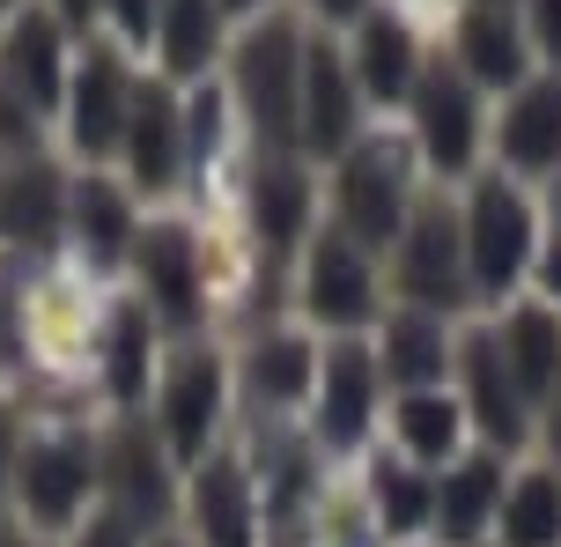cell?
<instances>
[{
    "label": "cell",
    "mask_w": 561,
    "mask_h": 547,
    "mask_svg": "<svg viewBox=\"0 0 561 547\" xmlns=\"http://www.w3.org/2000/svg\"><path fill=\"white\" fill-rule=\"evenodd\" d=\"M96 495H104V436L75 430V422L23 430L15 489H8V525H23L37 540H67L89 518Z\"/></svg>",
    "instance_id": "1"
},
{
    "label": "cell",
    "mask_w": 561,
    "mask_h": 547,
    "mask_svg": "<svg viewBox=\"0 0 561 547\" xmlns=\"http://www.w3.org/2000/svg\"><path fill=\"white\" fill-rule=\"evenodd\" d=\"M458 223H466V274H473V304L503 311L525 296V274L539 260V207L533 193L510 171H473L466 178V201H458Z\"/></svg>",
    "instance_id": "2"
},
{
    "label": "cell",
    "mask_w": 561,
    "mask_h": 547,
    "mask_svg": "<svg viewBox=\"0 0 561 547\" xmlns=\"http://www.w3.org/2000/svg\"><path fill=\"white\" fill-rule=\"evenodd\" d=\"M414 141H399V134H377L369 126L363 141L347 148L333 163V230H347L355 244H369L377 260L399 244V230H407V215H414V201H421V185H414Z\"/></svg>",
    "instance_id": "3"
},
{
    "label": "cell",
    "mask_w": 561,
    "mask_h": 547,
    "mask_svg": "<svg viewBox=\"0 0 561 547\" xmlns=\"http://www.w3.org/2000/svg\"><path fill=\"white\" fill-rule=\"evenodd\" d=\"M304 37L288 8H266L229 37V104L252 118L266 148H296V89H304Z\"/></svg>",
    "instance_id": "4"
},
{
    "label": "cell",
    "mask_w": 561,
    "mask_h": 547,
    "mask_svg": "<svg viewBox=\"0 0 561 547\" xmlns=\"http://www.w3.org/2000/svg\"><path fill=\"white\" fill-rule=\"evenodd\" d=\"M385 266L369 244H355L347 230L333 223H318V237L304 244V260H296V311L318 326V333H333V341H355V333H377V318H385Z\"/></svg>",
    "instance_id": "5"
},
{
    "label": "cell",
    "mask_w": 561,
    "mask_h": 547,
    "mask_svg": "<svg viewBox=\"0 0 561 547\" xmlns=\"http://www.w3.org/2000/svg\"><path fill=\"white\" fill-rule=\"evenodd\" d=\"M140 96V67L118 37H89L75 53V75H67V104H59V141L82 171H112L118 141H126V118H134Z\"/></svg>",
    "instance_id": "6"
},
{
    "label": "cell",
    "mask_w": 561,
    "mask_h": 547,
    "mask_svg": "<svg viewBox=\"0 0 561 547\" xmlns=\"http://www.w3.org/2000/svg\"><path fill=\"white\" fill-rule=\"evenodd\" d=\"M229 385H237V371L222 363L215 341H178V355L156 371L148 422L163 436V452L178 459V474H193V466L215 452V436H222V422H229Z\"/></svg>",
    "instance_id": "7"
},
{
    "label": "cell",
    "mask_w": 561,
    "mask_h": 547,
    "mask_svg": "<svg viewBox=\"0 0 561 547\" xmlns=\"http://www.w3.org/2000/svg\"><path fill=\"white\" fill-rule=\"evenodd\" d=\"M392 304H414V311H466L473 304V274H466V223H458V201L450 193H421L407 230L392 244Z\"/></svg>",
    "instance_id": "8"
},
{
    "label": "cell",
    "mask_w": 561,
    "mask_h": 547,
    "mask_svg": "<svg viewBox=\"0 0 561 547\" xmlns=\"http://www.w3.org/2000/svg\"><path fill=\"white\" fill-rule=\"evenodd\" d=\"M134 282H140V304L156 326L170 333H193L199 318H207V296H215V260H207V237L193 223H178V215H156V223H140L134 237Z\"/></svg>",
    "instance_id": "9"
},
{
    "label": "cell",
    "mask_w": 561,
    "mask_h": 547,
    "mask_svg": "<svg viewBox=\"0 0 561 547\" xmlns=\"http://www.w3.org/2000/svg\"><path fill=\"white\" fill-rule=\"evenodd\" d=\"M385 422V363L377 347L355 341H325L318 355V392H310V444L325 459H355Z\"/></svg>",
    "instance_id": "10"
},
{
    "label": "cell",
    "mask_w": 561,
    "mask_h": 547,
    "mask_svg": "<svg viewBox=\"0 0 561 547\" xmlns=\"http://www.w3.org/2000/svg\"><path fill=\"white\" fill-rule=\"evenodd\" d=\"M450 392L466 400L473 444L503 452V459H517V452L533 444L539 414H533V400L517 392V377H510V363H503V341H495V326H488V318H480V326H458V363H450Z\"/></svg>",
    "instance_id": "11"
},
{
    "label": "cell",
    "mask_w": 561,
    "mask_h": 547,
    "mask_svg": "<svg viewBox=\"0 0 561 547\" xmlns=\"http://www.w3.org/2000/svg\"><path fill=\"white\" fill-rule=\"evenodd\" d=\"M369 104L355 89V67H347V45L310 30L304 37V89H296V156L304 163H340L347 148L369 134Z\"/></svg>",
    "instance_id": "12"
},
{
    "label": "cell",
    "mask_w": 561,
    "mask_h": 547,
    "mask_svg": "<svg viewBox=\"0 0 561 547\" xmlns=\"http://www.w3.org/2000/svg\"><path fill=\"white\" fill-rule=\"evenodd\" d=\"M407 141L436 178H473L480 148H488V112H480V89L450 59H428L414 104H407Z\"/></svg>",
    "instance_id": "13"
},
{
    "label": "cell",
    "mask_w": 561,
    "mask_h": 547,
    "mask_svg": "<svg viewBox=\"0 0 561 547\" xmlns=\"http://www.w3.org/2000/svg\"><path fill=\"white\" fill-rule=\"evenodd\" d=\"M178 495H185V474L163 452V436L148 430L140 414H126L112 436H104V503L118 518H134L140 533H170L178 518Z\"/></svg>",
    "instance_id": "14"
},
{
    "label": "cell",
    "mask_w": 561,
    "mask_h": 547,
    "mask_svg": "<svg viewBox=\"0 0 561 547\" xmlns=\"http://www.w3.org/2000/svg\"><path fill=\"white\" fill-rule=\"evenodd\" d=\"M75 30L59 23L45 0H30L15 23L0 30V96L8 104H23L37 126L45 118H59V104H67V75H75Z\"/></svg>",
    "instance_id": "15"
},
{
    "label": "cell",
    "mask_w": 561,
    "mask_h": 547,
    "mask_svg": "<svg viewBox=\"0 0 561 547\" xmlns=\"http://www.w3.org/2000/svg\"><path fill=\"white\" fill-rule=\"evenodd\" d=\"M178 518H185V540L193 547H259L266 540V503H259L252 459L207 452V459L185 474Z\"/></svg>",
    "instance_id": "16"
},
{
    "label": "cell",
    "mask_w": 561,
    "mask_h": 547,
    "mask_svg": "<svg viewBox=\"0 0 561 547\" xmlns=\"http://www.w3.org/2000/svg\"><path fill=\"white\" fill-rule=\"evenodd\" d=\"M244 207H252V237L266 260H304V244L318 237V171L296 148H266Z\"/></svg>",
    "instance_id": "17"
},
{
    "label": "cell",
    "mask_w": 561,
    "mask_h": 547,
    "mask_svg": "<svg viewBox=\"0 0 561 547\" xmlns=\"http://www.w3.org/2000/svg\"><path fill=\"white\" fill-rule=\"evenodd\" d=\"M488 148H495V171H510L517 185L561 171V75H533L525 89H510L503 112L488 118Z\"/></svg>",
    "instance_id": "18"
},
{
    "label": "cell",
    "mask_w": 561,
    "mask_h": 547,
    "mask_svg": "<svg viewBox=\"0 0 561 547\" xmlns=\"http://www.w3.org/2000/svg\"><path fill=\"white\" fill-rule=\"evenodd\" d=\"M118 171L148 201H163L185 178V89H170L163 75H140L134 118H126V141H118Z\"/></svg>",
    "instance_id": "19"
},
{
    "label": "cell",
    "mask_w": 561,
    "mask_h": 547,
    "mask_svg": "<svg viewBox=\"0 0 561 547\" xmlns=\"http://www.w3.org/2000/svg\"><path fill=\"white\" fill-rule=\"evenodd\" d=\"M347 67H355V89H363L369 112H399V104H414L428 53H421L414 23L399 8H369L363 23L347 30Z\"/></svg>",
    "instance_id": "20"
},
{
    "label": "cell",
    "mask_w": 561,
    "mask_h": 547,
    "mask_svg": "<svg viewBox=\"0 0 561 547\" xmlns=\"http://www.w3.org/2000/svg\"><path fill=\"white\" fill-rule=\"evenodd\" d=\"M444 59L480 96H510V89H525L539 75V53L525 37V23H517V8H458Z\"/></svg>",
    "instance_id": "21"
},
{
    "label": "cell",
    "mask_w": 561,
    "mask_h": 547,
    "mask_svg": "<svg viewBox=\"0 0 561 547\" xmlns=\"http://www.w3.org/2000/svg\"><path fill=\"white\" fill-rule=\"evenodd\" d=\"M67 193L75 178L59 171L45 148L30 156H0V244L8 252H45L67 237Z\"/></svg>",
    "instance_id": "22"
},
{
    "label": "cell",
    "mask_w": 561,
    "mask_h": 547,
    "mask_svg": "<svg viewBox=\"0 0 561 547\" xmlns=\"http://www.w3.org/2000/svg\"><path fill=\"white\" fill-rule=\"evenodd\" d=\"M503 481L510 466L503 452L473 444L466 459H450L436 474V518H428V540L436 547H488L495 540V511H503Z\"/></svg>",
    "instance_id": "23"
},
{
    "label": "cell",
    "mask_w": 561,
    "mask_h": 547,
    "mask_svg": "<svg viewBox=\"0 0 561 547\" xmlns=\"http://www.w3.org/2000/svg\"><path fill=\"white\" fill-rule=\"evenodd\" d=\"M385 430H392V452L421 474H444L450 459L473 452V422H466V400L450 385H421V392H392L385 400Z\"/></svg>",
    "instance_id": "24"
},
{
    "label": "cell",
    "mask_w": 561,
    "mask_h": 547,
    "mask_svg": "<svg viewBox=\"0 0 561 547\" xmlns=\"http://www.w3.org/2000/svg\"><path fill=\"white\" fill-rule=\"evenodd\" d=\"M318 333H304V326H274V333H259L252 347H244V363H237V385H244V400L259 407V414H296V407H310V392H318Z\"/></svg>",
    "instance_id": "25"
},
{
    "label": "cell",
    "mask_w": 561,
    "mask_h": 547,
    "mask_svg": "<svg viewBox=\"0 0 561 547\" xmlns=\"http://www.w3.org/2000/svg\"><path fill=\"white\" fill-rule=\"evenodd\" d=\"M67 237L82 244L89 266H126L140 237V193L112 171H75L67 193Z\"/></svg>",
    "instance_id": "26"
},
{
    "label": "cell",
    "mask_w": 561,
    "mask_h": 547,
    "mask_svg": "<svg viewBox=\"0 0 561 547\" xmlns=\"http://www.w3.org/2000/svg\"><path fill=\"white\" fill-rule=\"evenodd\" d=\"M377 363H385V385L392 392H421V385H450V363H458V326L436 311H414V304H392L377 318Z\"/></svg>",
    "instance_id": "27"
},
{
    "label": "cell",
    "mask_w": 561,
    "mask_h": 547,
    "mask_svg": "<svg viewBox=\"0 0 561 547\" xmlns=\"http://www.w3.org/2000/svg\"><path fill=\"white\" fill-rule=\"evenodd\" d=\"M229 59V8L222 0H163L156 23V75L170 89L215 82V67Z\"/></svg>",
    "instance_id": "28"
},
{
    "label": "cell",
    "mask_w": 561,
    "mask_h": 547,
    "mask_svg": "<svg viewBox=\"0 0 561 547\" xmlns=\"http://www.w3.org/2000/svg\"><path fill=\"white\" fill-rule=\"evenodd\" d=\"M488 326H495V341H503V363H510V377H517V392H525L533 414H539L561 385V311L539 304V296H517V304H503Z\"/></svg>",
    "instance_id": "29"
},
{
    "label": "cell",
    "mask_w": 561,
    "mask_h": 547,
    "mask_svg": "<svg viewBox=\"0 0 561 547\" xmlns=\"http://www.w3.org/2000/svg\"><path fill=\"white\" fill-rule=\"evenodd\" d=\"M96 377H104V392H112L126 414L148 400V385H156V318L140 296H118L112 311L96 318Z\"/></svg>",
    "instance_id": "30"
},
{
    "label": "cell",
    "mask_w": 561,
    "mask_h": 547,
    "mask_svg": "<svg viewBox=\"0 0 561 547\" xmlns=\"http://www.w3.org/2000/svg\"><path fill=\"white\" fill-rule=\"evenodd\" d=\"M363 495H369L377 533H385V540H399V547H414L421 533H428V518H436V474L407 466L399 452H377V459H369Z\"/></svg>",
    "instance_id": "31"
},
{
    "label": "cell",
    "mask_w": 561,
    "mask_h": 547,
    "mask_svg": "<svg viewBox=\"0 0 561 547\" xmlns=\"http://www.w3.org/2000/svg\"><path fill=\"white\" fill-rule=\"evenodd\" d=\"M495 547H561V466L525 459V466L503 481Z\"/></svg>",
    "instance_id": "32"
},
{
    "label": "cell",
    "mask_w": 561,
    "mask_h": 547,
    "mask_svg": "<svg viewBox=\"0 0 561 547\" xmlns=\"http://www.w3.org/2000/svg\"><path fill=\"white\" fill-rule=\"evenodd\" d=\"M104 23L126 53H148L156 45V23H163V0H104Z\"/></svg>",
    "instance_id": "33"
},
{
    "label": "cell",
    "mask_w": 561,
    "mask_h": 547,
    "mask_svg": "<svg viewBox=\"0 0 561 547\" xmlns=\"http://www.w3.org/2000/svg\"><path fill=\"white\" fill-rule=\"evenodd\" d=\"M148 540H156V533H140L134 518H118L112 503H104V511H89V518L75 525L59 547H148Z\"/></svg>",
    "instance_id": "34"
},
{
    "label": "cell",
    "mask_w": 561,
    "mask_h": 547,
    "mask_svg": "<svg viewBox=\"0 0 561 547\" xmlns=\"http://www.w3.org/2000/svg\"><path fill=\"white\" fill-rule=\"evenodd\" d=\"M525 15V37H533V53H539V67H554L561 75V0H517Z\"/></svg>",
    "instance_id": "35"
},
{
    "label": "cell",
    "mask_w": 561,
    "mask_h": 547,
    "mask_svg": "<svg viewBox=\"0 0 561 547\" xmlns=\"http://www.w3.org/2000/svg\"><path fill=\"white\" fill-rule=\"evenodd\" d=\"M23 414L0 400V525H8V489H15V452H23Z\"/></svg>",
    "instance_id": "36"
},
{
    "label": "cell",
    "mask_w": 561,
    "mask_h": 547,
    "mask_svg": "<svg viewBox=\"0 0 561 547\" xmlns=\"http://www.w3.org/2000/svg\"><path fill=\"white\" fill-rule=\"evenodd\" d=\"M533 282H539V304H554V311H561V230H547V237H539Z\"/></svg>",
    "instance_id": "37"
},
{
    "label": "cell",
    "mask_w": 561,
    "mask_h": 547,
    "mask_svg": "<svg viewBox=\"0 0 561 547\" xmlns=\"http://www.w3.org/2000/svg\"><path fill=\"white\" fill-rule=\"evenodd\" d=\"M304 8H310V15H318L325 30H333V23H347V30H355V23L369 15V8H377V0H304Z\"/></svg>",
    "instance_id": "38"
},
{
    "label": "cell",
    "mask_w": 561,
    "mask_h": 547,
    "mask_svg": "<svg viewBox=\"0 0 561 547\" xmlns=\"http://www.w3.org/2000/svg\"><path fill=\"white\" fill-rule=\"evenodd\" d=\"M539 444H547V466H561V385H554V400L539 407Z\"/></svg>",
    "instance_id": "39"
},
{
    "label": "cell",
    "mask_w": 561,
    "mask_h": 547,
    "mask_svg": "<svg viewBox=\"0 0 561 547\" xmlns=\"http://www.w3.org/2000/svg\"><path fill=\"white\" fill-rule=\"evenodd\" d=\"M45 8H53V15H59L67 30H89L96 15H104V0H45Z\"/></svg>",
    "instance_id": "40"
},
{
    "label": "cell",
    "mask_w": 561,
    "mask_h": 547,
    "mask_svg": "<svg viewBox=\"0 0 561 547\" xmlns=\"http://www.w3.org/2000/svg\"><path fill=\"white\" fill-rule=\"evenodd\" d=\"M0 547H53V540H37V533H23V525H0Z\"/></svg>",
    "instance_id": "41"
},
{
    "label": "cell",
    "mask_w": 561,
    "mask_h": 547,
    "mask_svg": "<svg viewBox=\"0 0 561 547\" xmlns=\"http://www.w3.org/2000/svg\"><path fill=\"white\" fill-rule=\"evenodd\" d=\"M229 15H237V23H252V15H266V8H274V0H222Z\"/></svg>",
    "instance_id": "42"
},
{
    "label": "cell",
    "mask_w": 561,
    "mask_h": 547,
    "mask_svg": "<svg viewBox=\"0 0 561 547\" xmlns=\"http://www.w3.org/2000/svg\"><path fill=\"white\" fill-rule=\"evenodd\" d=\"M547 215H554V230H561V171L547 178Z\"/></svg>",
    "instance_id": "43"
},
{
    "label": "cell",
    "mask_w": 561,
    "mask_h": 547,
    "mask_svg": "<svg viewBox=\"0 0 561 547\" xmlns=\"http://www.w3.org/2000/svg\"><path fill=\"white\" fill-rule=\"evenodd\" d=\"M23 8H30V0H0V30L15 23V15H23Z\"/></svg>",
    "instance_id": "44"
},
{
    "label": "cell",
    "mask_w": 561,
    "mask_h": 547,
    "mask_svg": "<svg viewBox=\"0 0 561 547\" xmlns=\"http://www.w3.org/2000/svg\"><path fill=\"white\" fill-rule=\"evenodd\" d=\"M148 547H193V540H185V533H156Z\"/></svg>",
    "instance_id": "45"
},
{
    "label": "cell",
    "mask_w": 561,
    "mask_h": 547,
    "mask_svg": "<svg viewBox=\"0 0 561 547\" xmlns=\"http://www.w3.org/2000/svg\"><path fill=\"white\" fill-rule=\"evenodd\" d=\"M466 8H517V0H466Z\"/></svg>",
    "instance_id": "46"
},
{
    "label": "cell",
    "mask_w": 561,
    "mask_h": 547,
    "mask_svg": "<svg viewBox=\"0 0 561 547\" xmlns=\"http://www.w3.org/2000/svg\"><path fill=\"white\" fill-rule=\"evenodd\" d=\"M0 347H8V311H0Z\"/></svg>",
    "instance_id": "47"
},
{
    "label": "cell",
    "mask_w": 561,
    "mask_h": 547,
    "mask_svg": "<svg viewBox=\"0 0 561 547\" xmlns=\"http://www.w3.org/2000/svg\"><path fill=\"white\" fill-rule=\"evenodd\" d=\"M280 547H296V540H280Z\"/></svg>",
    "instance_id": "48"
},
{
    "label": "cell",
    "mask_w": 561,
    "mask_h": 547,
    "mask_svg": "<svg viewBox=\"0 0 561 547\" xmlns=\"http://www.w3.org/2000/svg\"><path fill=\"white\" fill-rule=\"evenodd\" d=\"M488 547H495V540H488Z\"/></svg>",
    "instance_id": "49"
}]
</instances>
